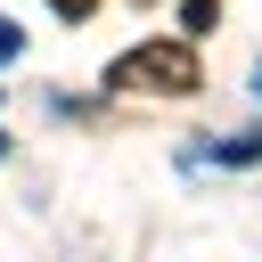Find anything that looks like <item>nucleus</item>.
Here are the masks:
<instances>
[{
    "label": "nucleus",
    "instance_id": "1",
    "mask_svg": "<svg viewBox=\"0 0 262 262\" xmlns=\"http://www.w3.org/2000/svg\"><path fill=\"white\" fill-rule=\"evenodd\" d=\"M205 74H196V49L188 41H139L131 57H115V90H164V98H188Z\"/></svg>",
    "mask_w": 262,
    "mask_h": 262
},
{
    "label": "nucleus",
    "instance_id": "2",
    "mask_svg": "<svg viewBox=\"0 0 262 262\" xmlns=\"http://www.w3.org/2000/svg\"><path fill=\"white\" fill-rule=\"evenodd\" d=\"M205 156H213V164H262V131H254V139H221V147H205Z\"/></svg>",
    "mask_w": 262,
    "mask_h": 262
},
{
    "label": "nucleus",
    "instance_id": "3",
    "mask_svg": "<svg viewBox=\"0 0 262 262\" xmlns=\"http://www.w3.org/2000/svg\"><path fill=\"white\" fill-rule=\"evenodd\" d=\"M180 16H188V33H213V16H221V0H180Z\"/></svg>",
    "mask_w": 262,
    "mask_h": 262
},
{
    "label": "nucleus",
    "instance_id": "4",
    "mask_svg": "<svg viewBox=\"0 0 262 262\" xmlns=\"http://www.w3.org/2000/svg\"><path fill=\"white\" fill-rule=\"evenodd\" d=\"M16 49H25V33H16L8 16H0V57H16Z\"/></svg>",
    "mask_w": 262,
    "mask_h": 262
}]
</instances>
